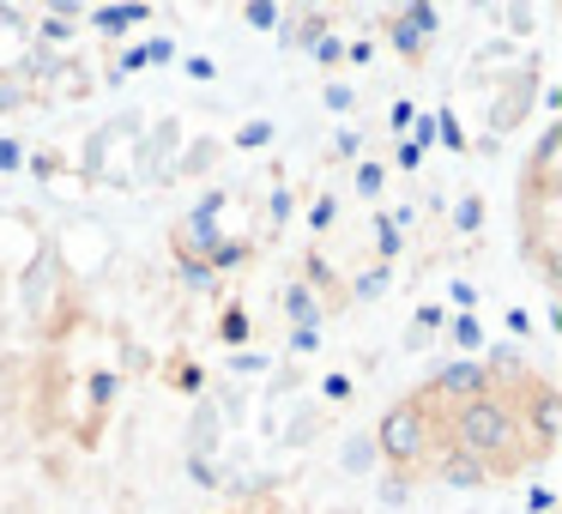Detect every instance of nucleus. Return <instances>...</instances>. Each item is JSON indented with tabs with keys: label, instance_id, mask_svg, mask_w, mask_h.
<instances>
[{
	"label": "nucleus",
	"instance_id": "obj_1",
	"mask_svg": "<svg viewBox=\"0 0 562 514\" xmlns=\"http://www.w3.org/2000/svg\"><path fill=\"white\" fill-rule=\"evenodd\" d=\"M429 424H436L441 448L477 460L490 478H514L526 466L550 460V448L520 424V412H514V400L502 388L477 393V400H460V405H441V412H429Z\"/></svg>",
	"mask_w": 562,
	"mask_h": 514
},
{
	"label": "nucleus",
	"instance_id": "obj_2",
	"mask_svg": "<svg viewBox=\"0 0 562 514\" xmlns=\"http://www.w3.org/2000/svg\"><path fill=\"white\" fill-rule=\"evenodd\" d=\"M375 454L387 466H412L417 472V460H424L429 448H436V424H429V412L417 400H400V405H387V417L375 424Z\"/></svg>",
	"mask_w": 562,
	"mask_h": 514
},
{
	"label": "nucleus",
	"instance_id": "obj_3",
	"mask_svg": "<svg viewBox=\"0 0 562 514\" xmlns=\"http://www.w3.org/2000/svg\"><path fill=\"white\" fill-rule=\"evenodd\" d=\"M224 200H231L224 188H206V194L194 200V212H188V219L170 231V248H176V255H188V260H206L212 248L224 243V224H218Z\"/></svg>",
	"mask_w": 562,
	"mask_h": 514
},
{
	"label": "nucleus",
	"instance_id": "obj_4",
	"mask_svg": "<svg viewBox=\"0 0 562 514\" xmlns=\"http://www.w3.org/2000/svg\"><path fill=\"white\" fill-rule=\"evenodd\" d=\"M477 393H490V376L477 357H453V364H441L436 376H429L424 393H412L424 412H441V405H460V400H477Z\"/></svg>",
	"mask_w": 562,
	"mask_h": 514
},
{
	"label": "nucleus",
	"instance_id": "obj_5",
	"mask_svg": "<svg viewBox=\"0 0 562 514\" xmlns=\"http://www.w3.org/2000/svg\"><path fill=\"white\" fill-rule=\"evenodd\" d=\"M436 25H441V13L429 7V0H417V7H393V13H387V43L400 49L405 67H417V62L429 55V43H436Z\"/></svg>",
	"mask_w": 562,
	"mask_h": 514
},
{
	"label": "nucleus",
	"instance_id": "obj_6",
	"mask_svg": "<svg viewBox=\"0 0 562 514\" xmlns=\"http://www.w3.org/2000/svg\"><path fill=\"white\" fill-rule=\"evenodd\" d=\"M61 284V267H55V255H37V267H25V284H19V297H25V315L43 321L49 327V291Z\"/></svg>",
	"mask_w": 562,
	"mask_h": 514
},
{
	"label": "nucleus",
	"instance_id": "obj_7",
	"mask_svg": "<svg viewBox=\"0 0 562 514\" xmlns=\"http://www.w3.org/2000/svg\"><path fill=\"white\" fill-rule=\"evenodd\" d=\"M86 25L98 31V37L122 43L134 25H151V7H139V0H127V7H86Z\"/></svg>",
	"mask_w": 562,
	"mask_h": 514
},
{
	"label": "nucleus",
	"instance_id": "obj_8",
	"mask_svg": "<svg viewBox=\"0 0 562 514\" xmlns=\"http://www.w3.org/2000/svg\"><path fill=\"white\" fill-rule=\"evenodd\" d=\"M532 91H538V74L526 67V74L514 79V86H502V98H496V115H490V127H496V134H508V127L526 115V103H532Z\"/></svg>",
	"mask_w": 562,
	"mask_h": 514
},
{
	"label": "nucleus",
	"instance_id": "obj_9",
	"mask_svg": "<svg viewBox=\"0 0 562 514\" xmlns=\"http://www.w3.org/2000/svg\"><path fill=\"white\" fill-rule=\"evenodd\" d=\"M170 152L182 158V127H176V122H164L158 134H151L146 158H139V170H146V182H164V170H170Z\"/></svg>",
	"mask_w": 562,
	"mask_h": 514
},
{
	"label": "nucleus",
	"instance_id": "obj_10",
	"mask_svg": "<svg viewBox=\"0 0 562 514\" xmlns=\"http://www.w3.org/2000/svg\"><path fill=\"white\" fill-rule=\"evenodd\" d=\"M115 400H122V369H86V405H91V417H110Z\"/></svg>",
	"mask_w": 562,
	"mask_h": 514
},
{
	"label": "nucleus",
	"instance_id": "obj_11",
	"mask_svg": "<svg viewBox=\"0 0 562 514\" xmlns=\"http://www.w3.org/2000/svg\"><path fill=\"white\" fill-rule=\"evenodd\" d=\"M284 315H291V327H321V321H327V303H321L308 284H284Z\"/></svg>",
	"mask_w": 562,
	"mask_h": 514
},
{
	"label": "nucleus",
	"instance_id": "obj_12",
	"mask_svg": "<svg viewBox=\"0 0 562 514\" xmlns=\"http://www.w3.org/2000/svg\"><path fill=\"white\" fill-rule=\"evenodd\" d=\"M441 327H448V309H441V303H417L412 309V327H405V351H424Z\"/></svg>",
	"mask_w": 562,
	"mask_h": 514
},
{
	"label": "nucleus",
	"instance_id": "obj_13",
	"mask_svg": "<svg viewBox=\"0 0 562 514\" xmlns=\"http://www.w3.org/2000/svg\"><path fill=\"white\" fill-rule=\"evenodd\" d=\"M212 333H218L224 351H243L248 333H255V321H248V309H243V303H224V309H218V321H212Z\"/></svg>",
	"mask_w": 562,
	"mask_h": 514
},
{
	"label": "nucleus",
	"instance_id": "obj_14",
	"mask_svg": "<svg viewBox=\"0 0 562 514\" xmlns=\"http://www.w3.org/2000/svg\"><path fill=\"white\" fill-rule=\"evenodd\" d=\"M441 484H453V490H484V484H490V472H484L477 460H465V454L441 448Z\"/></svg>",
	"mask_w": 562,
	"mask_h": 514
},
{
	"label": "nucleus",
	"instance_id": "obj_15",
	"mask_svg": "<svg viewBox=\"0 0 562 514\" xmlns=\"http://www.w3.org/2000/svg\"><path fill=\"white\" fill-rule=\"evenodd\" d=\"M164 381H170L176 393H188V400H200V393H206V369H200L194 357H170V369H164Z\"/></svg>",
	"mask_w": 562,
	"mask_h": 514
},
{
	"label": "nucleus",
	"instance_id": "obj_16",
	"mask_svg": "<svg viewBox=\"0 0 562 514\" xmlns=\"http://www.w3.org/2000/svg\"><path fill=\"white\" fill-rule=\"evenodd\" d=\"M441 333L460 345V357H477V351H484V321H477V315H448V327H441Z\"/></svg>",
	"mask_w": 562,
	"mask_h": 514
},
{
	"label": "nucleus",
	"instance_id": "obj_17",
	"mask_svg": "<svg viewBox=\"0 0 562 514\" xmlns=\"http://www.w3.org/2000/svg\"><path fill=\"white\" fill-rule=\"evenodd\" d=\"M248 255H255V243H248V236H224V243H218V248H212V255H206L212 279H218V272H236V267H243Z\"/></svg>",
	"mask_w": 562,
	"mask_h": 514
},
{
	"label": "nucleus",
	"instance_id": "obj_18",
	"mask_svg": "<svg viewBox=\"0 0 562 514\" xmlns=\"http://www.w3.org/2000/svg\"><path fill=\"white\" fill-rule=\"evenodd\" d=\"M429 122H436V146H448L453 158H465V127H460V110H453V103H441V110L429 115Z\"/></svg>",
	"mask_w": 562,
	"mask_h": 514
},
{
	"label": "nucleus",
	"instance_id": "obj_19",
	"mask_svg": "<svg viewBox=\"0 0 562 514\" xmlns=\"http://www.w3.org/2000/svg\"><path fill=\"white\" fill-rule=\"evenodd\" d=\"M375 460H381V454H375V442H369V436H363V429H357V436H351V442H345V454H339V466H345V472H351V478H363V472H375Z\"/></svg>",
	"mask_w": 562,
	"mask_h": 514
},
{
	"label": "nucleus",
	"instance_id": "obj_20",
	"mask_svg": "<svg viewBox=\"0 0 562 514\" xmlns=\"http://www.w3.org/2000/svg\"><path fill=\"white\" fill-rule=\"evenodd\" d=\"M351 188H357V200H381V194H387V164L363 158V164L351 170Z\"/></svg>",
	"mask_w": 562,
	"mask_h": 514
},
{
	"label": "nucleus",
	"instance_id": "obj_21",
	"mask_svg": "<svg viewBox=\"0 0 562 514\" xmlns=\"http://www.w3.org/2000/svg\"><path fill=\"white\" fill-rule=\"evenodd\" d=\"M387 284H393V267H381V260H375L369 272H357L345 297H357V303H375V297H387Z\"/></svg>",
	"mask_w": 562,
	"mask_h": 514
},
{
	"label": "nucleus",
	"instance_id": "obj_22",
	"mask_svg": "<svg viewBox=\"0 0 562 514\" xmlns=\"http://www.w3.org/2000/svg\"><path fill=\"white\" fill-rule=\"evenodd\" d=\"M303 224H308V231H315V236H327V231H333V224H339V194H327V188H321V194H315V200H308V212H303Z\"/></svg>",
	"mask_w": 562,
	"mask_h": 514
},
{
	"label": "nucleus",
	"instance_id": "obj_23",
	"mask_svg": "<svg viewBox=\"0 0 562 514\" xmlns=\"http://www.w3.org/2000/svg\"><path fill=\"white\" fill-rule=\"evenodd\" d=\"M484 194H460V200H453V231H460V236H477V231H484Z\"/></svg>",
	"mask_w": 562,
	"mask_h": 514
},
{
	"label": "nucleus",
	"instance_id": "obj_24",
	"mask_svg": "<svg viewBox=\"0 0 562 514\" xmlns=\"http://www.w3.org/2000/svg\"><path fill=\"white\" fill-rule=\"evenodd\" d=\"M243 19H248L255 31H279V37H284V19H291V13H284L279 0H248V7H243Z\"/></svg>",
	"mask_w": 562,
	"mask_h": 514
},
{
	"label": "nucleus",
	"instance_id": "obj_25",
	"mask_svg": "<svg viewBox=\"0 0 562 514\" xmlns=\"http://www.w3.org/2000/svg\"><path fill=\"white\" fill-rule=\"evenodd\" d=\"M272 139H279V127H272L267 115H255V122H243V127H236V152H267Z\"/></svg>",
	"mask_w": 562,
	"mask_h": 514
},
{
	"label": "nucleus",
	"instance_id": "obj_26",
	"mask_svg": "<svg viewBox=\"0 0 562 514\" xmlns=\"http://www.w3.org/2000/svg\"><path fill=\"white\" fill-rule=\"evenodd\" d=\"M375 224V248H381V267H393V260H400V248H405V231L400 224L387 219V212H381V219H369Z\"/></svg>",
	"mask_w": 562,
	"mask_h": 514
},
{
	"label": "nucleus",
	"instance_id": "obj_27",
	"mask_svg": "<svg viewBox=\"0 0 562 514\" xmlns=\"http://www.w3.org/2000/svg\"><path fill=\"white\" fill-rule=\"evenodd\" d=\"M25 170L49 182V176H61V170H67V158H61V152H55V146H37V152H25Z\"/></svg>",
	"mask_w": 562,
	"mask_h": 514
},
{
	"label": "nucleus",
	"instance_id": "obj_28",
	"mask_svg": "<svg viewBox=\"0 0 562 514\" xmlns=\"http://www.w3.org/2000/svg\"><path fill=\"white\" fill-rule=\"evenodd\" d=\"M224 369H231V376H243V381H255V376H267V369H272V357H260V351H231V357H224Z\"/></svg>",
	"mask_w": 562,
	"mask_h": 514
},
{
	"label": "nucleus",
	"instance_id": "obj_29",
	"mask_svg": "<svg viewBox=\"0 0 562 514\" xmlns=\"http://www.w3.org/2000/svg\"><path fill=\"white\" fill-rule=\"evenodd\" d=\"M176 272H182V284H188V291H212V284H218V279H212V267H206V260H188V255H176Z\"/></svg>",
	"mask_w": 562,
	"mask_h": 514
},
{
	"label": "nucleus",
	"instance_id": "obj_30",
	"mask_svg": "<svg viewBox=\"0 0 562 514\" xmlns=\"http://www.w3.org/2000/svg\"><path fill=\"white\" fill-rule=\"evenodd\" d=\"M127 74H146V43H127V49L115 55V67H110V86H115V79H127Z\"/></svg>",
	"mask_w": 562,
	"mask_h": 514
},
{
	"label": "nucleus",
	"instance_id": "obj_31",
	"mask_svg": "<svg viewBox=\"0 0 562 514\" xmlns=\"http://www.w3.org/2000/svg\"><path fill=\"white\" fill-rule=\"evenodd\" d=\"M291 212H296L291 188H272V194H267V224H272V231H284V224H291Z\"/></svg>",
	"mask_w": 562,
	"mask_h": 514
},
{
	"label": "nucleus",
	"instance_id": "obj_32",
	"mask_svg": "<svg viewBox=\"0 0 562 514\" xmlns=\"http://www.w3.org/2000/svg\"><path fill=\"white\" fill-rule=\"evenodd\" d=\"M321 103H327L333 115H351L357 110V91L345 86V79H333V86H321Z\"/></svg>",
	"mask_w": 562,
	"mask_h": 514
},
{
	"label": "nucleus",
	"instance_id": "obj_33",
	"mask_svg": "<svg viewBox=\"0 0 562 514\" xmlns=\"http://www.w3.org/2000/svg\"><path fill=\"white\" fill-rule=\"evenodd\" d=\"M19 170H25V139L0 134V176H19Z\"/></svg>",
	"mask_w": 562,
	"mask_h": 514
},
{
	"label": "nucleus",
	"instance_id": "obj_34",
	"mask_svg": "<svg viewBox=\"0 0 562 514\" xmlns=\"http://www.w3.org/2000/svg\"><path fill=\"white\" fill-rule=\"evenodd\" d=\"M321 400L345 405V400H351V376H345V369H327V376H321Z\"/></svg>",
	"mask_w": 562,
	"mask_h": 514
},
{
	"label": "nucleus",
	"instance_id": "obj_35",
	"mask_svg": "<svg viewBox=\"0 0 562 514\" xmlns=\"http://www.w3.org/2000/svg\"><path fill=\"white\" fill-rule=\"evenodd\" d=\"M412 122H417V110H412V98H400V103H393V110H387V134H412Z\"/></svg>",
	"mask_w": 562,
	"mask_h": 514
},
{
	"label": "nucleus",
	"instance_id": "obj_36",
	"mask_svg": "<svg viewBox=\"0 0 562 514\" xmlns=\"http://www.w3.org/2000/svg\"><path fill=\"white\" fill-rule=\"evenodd\" d=\"M448 303L460 309V315H472V309H477V284H472V279H453V284H448Z\"/></svg>",
	"mask_w": 562,
	"mask_h": 514
},
{
	"label": "nucleus",
	"instance_id": "obj_37",
	"mask_svg": "<svg viewBox=\"0 0 562 514\" xmlns=\"http://www.w3.org/2000/svg\"><path fill=\"white\" fill-rule=\"evenodd\" d=\"M182 74H188V79H200V86H212V79H218V62H212V55H188Z\"/></svg>",
	"mask_w": 562,
	"mask_h": 514
},
{
	"label": "nucleus",
	"instance_id": "obj_38",
	"mask_svg": "<svg viewBox=\"0 0 562 514\" xmlns=\"http://www.w3.org/2000/svg\"><path fill=\"white\" fill-rule=\"evenodd\" d=\"M25 98H31V91L19 86V79H0V115H13V110H25Z\"/></svg>",
	"mask_w": 562,
	"mask_h": 514
},
{
	"label": "nucleus",
	"instance_id": "obj_39",
	"mask_svg": "<svg viewBox=\"0 0 562 514\" xmlns=\"http://www.w3.org/2000/svg\"><path fill=\"white\" fill-rule=\"evenodd\" d=\"M393 170H405V176H412V170H424V152H417L412 139H400V146H393Z\"/></svg>",
	"mask_w": 562,
	"mask_h": 514
},
{
	"label": "nucleus",
	"instance_id": "obj_40",
	"mask_svg": "<svg viewBox=\"0 0 562 514\" xmlns=\"http://www.w3.org/2000/svg\"><path fill=\"white\" fill-rule=\"evenodd\" d=\"M176 62V43L170 37H146V67H170Z\"/></svg>",
	"mask_w": 562,
	"mask_h": 514
},
{
	"label": "nucleus",
	"instance_id": "obj_41",
	"mask_svg": "<svg viewBox=\"0 0 562 514\" xmlns=\"http://www.w3.org/2000/svg\"><path fill=\"white\" fill-rule=\"evenodd\" d=\"M291 351L296 357H315L321 351V327H291Z\"/></svg>",
	"mask_w": 562,
	"mask_h": 514
},
{
	"label": "nucleus",
	"instance_id": "obj_42",
	"mask_svg": "<svg viewBox=\"0 0 562 514\" xmlns=\"http://www.w3.org/2000/svg\"><path fill=\"white\" fill-rule=\"evenodd\" d=\"M405 139H412V146L429 158V146H436V122H429V115H417V122H412V134H405Z\"/></svg>",
	"mask_w": 562,
	"mask_h": 514
},
{
	"label": "nucleus",
	"instance_id": "obj_43",
	"mask_svg": "<svg viewBox=\"0 0 562 514\" xmlns=\"http://www.w3.org/2000/svg\"><path fill=\"white\" fill-rule=\"evenodd\" d=\"M363 152V134L357 127H339V139H333V158H357Z\"/></svg>",
	"mask_w": 562,
	"mask_h": 514
},
{
	"label": "nucleus",
	"instance_id": "obj_44",
	"mask_svg": "<svg viewBox=\"0 0 562 514\" xmlns=\"http://www.w3.org/2000/svg\"><path fill=\"white\" fill-rule=\"evenodd\" d=\"M526 514H557V490L532 484V496H526Z\"/></svg>",
	"mask_w": 562,
	"mask_h": 514
},
{
	"label": "nucleus",
	"instance_id": "obj_45",
	"mask_svg": "<svg viewBox=\"0 0 562 514\" xmlns=\"http://www.w3.org/2000/svg\"><path fill=\"white\" fill-rule=\"evenodd\" d=\"M345 62H351V67H369V62H375V43H369V37L345 43Z\"/></svg>",
	"mask_w": 562,
	"mask_h": 514
},
{
	"label": "nucleus",
	"instance_id": "obj_46",
	"mask_svg": "<svg viewBox=\"0 0 562 514\" xmlns=\"http://www.w3.org/2000/svg\"><path fill=\"white\" fill-rule=\"evenodd\" d=\"M502 321H508V333H514V339H526V333H532V315H526V309H508Z\"/></svg>",
	"mask_w": 562,
	"mask_h": 514
},
{
	"label": "nucleus",
	"instance_id": "obj_47",
	"mask_svg": "<svg viewBox=\"0 0 562 514\" xmlns=\"http://www.w3.org/2000/svg\"><path fill=\"white\" fill-rule=\"evenodd\" d=\"M188 472H194V484H218V472H212V460H188Z\"/></svg>",
	"mask_w": 562,
	"mask_h": 514
}]
</instances>
